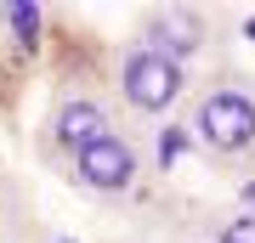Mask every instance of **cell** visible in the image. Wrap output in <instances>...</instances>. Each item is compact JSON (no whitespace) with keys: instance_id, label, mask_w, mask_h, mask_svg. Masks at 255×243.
Instances as JSON below:
<instances>
[{"instance_id":"6da1fadb","label":"cell","mask_w":255,"mask_h":243,"mask_svg":"<svg viewBox=\"0 0 255 243\" xmlns=\"http://www.w3.org/2000/svg\"><path fill=\"white\" fill-rule=\"evenodd\" d=\"M193 142L216 164H238L255 153V90L244 80H216L193 102Z\"/></svg>"},{"instance_id":"7a4b0ae2","label":"cell","mask_w":255,"mask_h":243,"mask_svg":"<svg viewBox=\"0 0 255 243\" xmlns=\"http://www.w3.org/2000/svg\"><path fill=\"white\" fill-rule=\"evenodd\" d=\"M187 85H193V68L147 51V45H136V40H130L125 51H119V63H114V96H119V108L136 113V119L176 113L182 96H187Z\"/></svg>"},{"instance_id":"3957f363","label":"cell","mask_w":255,"mask_h":243,"mask_svg":"<svg viewBox=\"0 0 255 243\" xmlns=\"http://www.w3.org/2000/svg\"><path fill=\"white\" fill-rule=\"evenodd\" d=\"M108 130H119L108 102H102L97 90H68V96L51 102L46 130H40V147H46L51 159H74V153H85L91 142H102Z\"/></svg>"},{"instance_id":"277c9868","label":"cell","mask_w":255,"mask_h":243,"mask_svg":"<svg viewBox=\"0 0 255 243\" xmlns=\"http://www.w3.org/2000/svg\"><path fill=\"white\" fill-rule=\"evenodd\" d=\"M68 175H74V187L91 192V198H119V192L136 187L142 153H136V142H130L125 130H108L102 142H91L85 153L68 159Z\"/></svg>"},{"instance_id":"5b68a950","label":"cell","mask_w":255,"mask_h":243,"mask_svg":"<svg viewBox=\"0 0 255 243\" xmlns=\"http://www.w3.org/2000/svg\"><path fill=\"white\" fill-rule=\"evenodd\" d=\"M136 45H147V51H159V57H170V63L193 68V57L210 45V17L199 6H153L136 23Z\"/></svg>"},{"instance_id":"8992f818","label":"cell","mask_w":255,"mask_h":243,"mask_svg":"<svg viewBox=\"0 0 255 243\" xmlns=\"http://www.w3.org/2000/svg\"><path fill=\"white\" fill-rule=\"evenodd\" d=\"M0 28L11 34L17 51H34L40 40H46V11L40 6H23V0H11V6H0Z\"/></svg>"},{"instance_id":"52a82bcc","label":"cell","mask_w":255,"mask_h":243,"mask_svg":"<svg viewBox=\"0 0 255 243\" xmlns=\"http://www.w3.org/2000/svg\"><path fill=\"white\" fill-rule=\"evenodd\" d=\"M210 243H255V209H238L210 232Z\"/></svg>"},{"instance_id":"ba28073f","label":"cell","mask_w":255,"mask_h":243,"mask_svg":"<svg viewBox=\"0 0 255 243\" xmlns=\"http://www.w3.org/2000/svg\"><path fill=\"white\" fill-rule=\"evenodd\" d=\"M193 243H210V238H193Z\"/></svg>"}]
</instances>
